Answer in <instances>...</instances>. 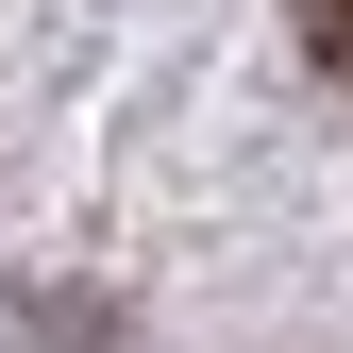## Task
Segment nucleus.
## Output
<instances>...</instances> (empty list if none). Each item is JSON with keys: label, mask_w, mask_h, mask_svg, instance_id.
Instances as JSON below:
<instances>
[{"label": "nucleus", "mask_w": 353, "mask_h": 353, "mask_svg": "<svg viewBox=\"0 0 353 353\" xmlns=\"http://www.w3.org/2000/svg\"><path fill=\"white\" fill-rule=\"evenodd\" d=\"M303 51H320V68L353 84V0H303Z\"/></svg>", "instance_id": "1"}]
</instances>
